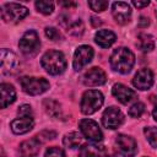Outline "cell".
I'll list each match as a JSON object with an SVG mask.
<instances>
[{
	"instance_id": "1",
	"label": "cell",
	"mask_w": 157,
	"mask_h": 157,
	"mask_svg": "<svg viewBox=\"0 0 157 157\" xmlns=\"http://www.w3.org/2000/svg\"><path fill=\"white\" fill-rule=\"evenodd\" d=\"M135 64L134 53L124 47L115 49L110 55V66L114 71L120 74H129Z\"/></svg>"
},
{
	"instance_id": "2",
	"label": "cell",
	"mask_w": 157,
	"mask_h": 157,
	"mask_svg": "<svg viewBox=\"0 0 157 157\" xmlns=\"http://www.w3.org/2000/svg\"><path fill=\"white\" fill-rule=\"evenodd\" d=\"M43 69L50 75H59L66 69V59L64 54L59 50H49L47 52L40 60Z\"/></svg>"
},
{
	"instance_id": "3",
	"label": "cell",
	"mask_w": 157,
	"mask_h": 157,
	"mask_svg": "<svg viewBox=\"0 0 157 157\" xmlns=\"http://www.w3.org/2000/svg\"><path fill=\"white\" fill-rule=\"evenodd\" d=\"M103 102H104V97L102 92L97 90H88L82 94L81 103H80L81 112L86 115L93 114L102 107Z\"/></svg>"
},
{
	"instance_id": "4",
	"label": "cell",
	"mask_w": 157,
	"mask_h": 157,
	"mask_svg": "<svg viewBox=\"0 0 157 157\" xmlns=\"http://www.w3.org/2000/svg\"><path fill=\"white\" fill-rule=\"evenodd\" d=\"M18 48L23 55H26L28 58L34 56L40 48V40H39L37 32L33 29L27 31L21 37V39L18 42Z\"/></svg>"
},
{
	"instance_id": "5",
	"label": "cell",
	"mask_w": 157,
	"mask_h": 157,
	"mask_svg": "<svg viewBox=\"0 0 157 157\" xmlns=\"http://www.w3.org/2000/svg\"><path fill=\"white\" fill-rule=\"evenodd\" d=\"M20 85L22 90L29 96L42 94L49 88V82L43 77H29L23 76L20 78Z\"/></svg>"
},
{
	"instance_id": "6",
	"label": "cell",
	"mask_w": 157,
	"mask_h": 157,
	"mask_svg": "<svg viewBox=\"0 0 157 157\" xmlns=\"http://www.w3.org/2000/svg\"><path fill=\"white\" fill-rule=\"evenodd\" d=\"M28 13L27 7L16 2H7L1 7V17L7 23H17Z\"/></svg>"
},
{
	"instance_id": "7",
	"label": "cell",
	"mask_w": 157,
	"mask_h": 157,
	"mask_svg": "<svg viewBox=\"0 0 157 157\" xmlns=\"http://www.w3.org/2000/svg\"><path fill=\"white\" fill-rule=\"evenodd\" d=\"M0 61H1V72L4 75H12L18 70L20 60L17 55L9 49L0 50Z\"/></svg>"
},
{
	"instance_id": "8",
	"label": "cell",
	"mask_w": 157,
	"mask_h": 157,
	"mask_svg": "<svg viewBox=\"0 0 157 157\" xmlns=\"http://www.w3.org/2000/svg\"><path fill=\"white\" fill-rule=\"evenodd\" d=\"M80 130L82 135L91 142H99L103 139V134L98 124L92 119H82L80 121Z\"/></svg>"
},
{
	"instance_id": "9",
	"label": "cell",
	"mask_w": 157,
	"mask_h": 157,
	"mask_svg": "<svg viewBox=\"0 0 157 157\" xmlns=\"http://www.w3.org/2000/svg\"><path fill=\"white\" fill-rule=\"evenodd\" d=\"M124 121V115L117 107H108L102 115V124L107 129H117L119 128Z\"/></svg>"
},
{
	"instance_id": "10",
	"label": "cell",
	"mask_w": 157,
	"mask_h": 157,
	"mask_svg": "<svg viewBox=\"0 0 157 157\" xmlns=\"http://www.w3.org/2000/svg\"><path fill=\"white\" fill-rule=\"evenodd\" d=\"M93 58V49L90 45H80L76 48L72 60V66L76 71L83 69Z\"/></svg>"
},
{
	"instance_id": "11",
	"label": "cell",
	"mask_w": 157,
	"mask_h": 157,
	"mask_svg": "<svg viewBox=\"0 0 157 157\" xmlns=\"http://www.w3.org/2000/svg\"><path fill=\"white\" fill-rule=\"evenodd\" d=\"M115 142H117L118 150L123 157H134L136 155L137 145H136V141L131 136L120 134L117 136Z\"/></svg>"
},
{
	"instance_id": "12",
	"label": "cell",
	"mask_w": 157,
	"mask_h": 157,
	"mask_svg": "<svg viewBox=\"0 0 157 157\" xmlns=\"http://www.w3.org/2000/svg\"><path fill=\"white\" fill-rule=\"evenodd\" d=\"M112 15L114 20L119 25H125L130 21L131 17V7L128 2L124 1H115L112 5Z\"/></svg>"
},
{
	"instance_id": "13",
	"label": "cell",
	"mask_w": 157,
	"mask_h": 157,
	"mask_svg": "<svg viewBox=\"0 0 157 157\" xmlns=\"http://www.w3.org/2000/svg\"><path fill=\"white\" fill-rule=\"evenodd\" d=\"M105 72L101 67H92L82 76V82L88 87H97L105 82Z\"/></svg>"
},
{
	"instance_id": "14",
	"label": "cell",
	"mask_w": 157,
	"mask_h": 157,
	"mask_svg": "<svg viewBox=\"0 0 157 157\" xmlns=\"http://www.w3.org/2000/svg\"><path fill=\"white\" fill-rule=\"evenodd\" d=\"M132 85L139 90H148L153 85V74L150 69H141L132 78Z\"/></svg>"
},
{
	"instance_id": "15",
	"label": "cell",
	"mask_w": 157,
	"mask_h": 157,
	"mask_svg": "<svg viewBox=\"0 0 157 157\" xmlns=\"http://www.w3.org/2000/svg\"><path fill=\"white\" fill-rule=\"evenodd\" d=\"M112 93L123 104H128L129 102H131L132 99L136 98L135 91H132L131 88L126 87L123 83H115L113 86V88H112Z\"/></svg>"
},
{
	"instance_id": "16",
	"label": "cell",
	"mask_w": 157,
	"mask_h": 157,
	"mask_svg": "<svg viewBox=\"0 0 157 157\" xmlns=\"http://www.w3.org/2000/svg\"><path fill=\"white\" fill-rule=\"evenodd\" d=\"M40 150V142L37 139L23 141L18 147L20 157H37Z\"/></svg>"
},
{
	"instance_id": "17",
	"label": "cell",
	"mask_w": 157,
	"mask_h": 157,
	"mask_svg": "<svg viewBox=\"0 0 157 157\" xmlns=\"http://www.w3.org/2000/svg\"><path fill=\"white\" fill-rule=\"evenodd\" d=\"M33 126H34L33 118H17L11 121V130L17 135L28 132L29 130L33 129Z\"/></svg>"
},
{
	"instance_id": "18",
	"label": "cell",
	"mask_w": 157,
	"mask_h": 157,
	"mask_svg": "<svg viewBox=\"0 0 157 157\" xmlns=\"http://www.w3.org/2000/svg\"><path fill=\"white\" fill-rule=\"evenodd\" d=\"M117 39V36L114 32L109 31V29H101L96 33L94 36V42L102 47V48H108L110 47Z\"/></svg>"
},
{
	"instance_id": "19",
	"label": "cell",
	"mask_w": 157,
	"mask_h": 157,
	"mask_svg": "<svg viewBox=\"0 0 157 157\" xmlns=\"http://www.w3.org/2000/svg\"><path fill=\"white\" fill-rule=\"evenodd\" d=\"M1 92V108H6L16 99V91L12 85L10 83H1L0 85Z\"/></svg>"
},
{
	"instance_id": "20",
	"label": "cell",
	"mask_w": 157,
	"mask_h": 157,
	"mask_svg": "<svg viewBox=\"0 0 157 157\" xmlns=\"http://www.w3.org/2000/svg\"><path fill=\"white\" fill-rule=\"evenodd\" d=\"M78 157H104V147L94 142L83 145L80 148Z\"/></svg>"
},
{
	"instance_id": "21",
	"label": "cell",
	"mask_w": 157,
	"mask_h": 157,
	"mask_svg": "<svg viewBox=\"0 0 157 157\" xmlns=\"http://www.w3.org/2000/svg\"><path fill=\"white\" fill-rule=\"evenodd\" d=\"M136 45L139 47L140 50H142V52H145V53H148V52H151V50L155 48V40H153V38H152L151 34L140 33V34L137 36Z\"/></svg>"
},
{
	"instance_id": "22",
	"label": "cell",
	"mask_w": 157,
	"mask_h": 157,
	"mask_svg": "<svg viewBox=\"0 0 157 157\" xmlns=\"http://www.w3.org/2000/svg\"><path fill=\"white\" fill-rule=\"evenodd\" d=\"M82 142V136L78 132H69L64 136L63 144L64 146H66L67 148H76L81 145Z\"/></svg>"
},
{
	"instance_id": "23",
	"label": "cell",
	"mask_w": 157,
	"mask_h": 157,
	"mask_svg": "<svg viewBox=\"0 0 157 157\" xmlns=\"http://www.w3.org/2000/svg\"><path fill=\"white\" fill-rule=\"evenodd\" d=\"M44 108H45V112L49 115H52L53 118H59L61 115L60 104L53 99H45L44 101Z\"/></svg>"
},
{
	"instance_id": "24",
	"label": "cell",
	"mask_w": 157,
	"mask_h": 157,
	"mask_svg": "<svg viewBox=\"0 0 157 157\" xmlns=\"http://www.w3.org/2000/svg\"><path fill=\"white\" fill-rule=\"evenodd\" d=\"M36 9L43 15H49L54 10V2L53 1H45V0L36 1Z\"/></svg>"
},
{
	"instance_id": "25",
	"label": "cell",
	"mask_w": 157,
	"mask_h": 157,
	"mask_svg": "<svg viewBox=\"0 0 157 157\" xmlns=\"http://www.w3.org/2000/svg\"><path fill=\"white\" fill-rule=\"evenodd\" d=\"M144 132H145V136H146L148 144L152 147L157 148V128H155V126H146L144 129Z\"/></svg>"
},
{
	"instance_id": "26",
	"label": "cell",
	"mask_w": 157,
	"mask_h": 157,
	"mask_svg": "<svg viewBox=\"0 0 157 157\" xmlns=\"http://www.w3.org/2000/svg\"><path fill=\"white\" fill-rule=\"evenodd\" d=\"M145 112V104L141 103V102H136L134 103L130 109H129V115L131 118H140Z\"/></svg>"
},
{
	"instance_id": "27",
	"label": "cell",
	"mask_w": 157,
	"mask_h": 157,
	"mask_svg": "<svg viewBox=\"0 0 157 157\" xmlns=\"http://www.w3.org/2000/svg\"><path fill=\"white\" fill-rule=\"evenodd\" d=\"M67 32L72 36H81L83 32V23L81 20H76L75 22L70 23V26L67 27Z\"/></svg>"
},
{
	"instance_id": "28",
	"label": "cell",
	"mask_w": 157,
	"mask_h": 157,
	"mask_svg": "<svg viewBox=\"0 0 157 157\" xmlns=\"http://www.w3.org/2000/svg\"><path fill=\"white\" fill-rule=\"evenodd\" d=\"M108 5H109V2L105 1V0H92V1H88V6L96 12L104 11L108 7Z\"/></svg>"
},
{
	"instance_id": "29",
	"label": "cell",
	"mask_w": 157,
	"mask_h": 157,
	"mask_svg": "<svg viewBox=\"0 0 157 157\" xmlns=\"http://www.w3.org/2000/svg\"><path fill=\"white\" fill-rule=\"evenodd\" d=\"M54 137H56V132H55V131H52V130L40 131V132L36 136V139H37L40 144H43V142H45V141H49V140H53Z\"/></svg>"
},
{
	"instance_id": "30",
	"label": "cell",
	"mask_w": 157,
	"mask_h": 157,
	"mask_svg": "<svg viewBox=\"0 0 157 157\" xmlns=\"http://www.w3.org/2000/svg\"><path fill=\"white\" fill-rule=\"evenodd\" d=\"M44 33L53 42H56V40H60L61 39V34H60V32L55 27H47L44 29Z\"/></svg>"
},
{
	"instance_id": "31",
	"label": "cell",
	"mask_w": 157,
	"mask_h": 157,
	"mask_svg": "<svg viewBox=\"0 0 157 157\" xmlns=\"http://www.w3.org/2000/svg\"><path fill=\"white\" fill-rule=\"evenodd\" d=\"M44 157H66V155H65V152L61 148L54 146V147H49L45 151Z\"/></svg>"
},
{
	"instance_id": "32",
	"label": "cell",
	"mask_w": 157,
	"mask_h": 157,
	"mask_svg": "<svg viewBox=\"0 0 157 157\" xmlns=\"http://www.w3.org/2000/svg\"><path fill=\"white\" fill-rule=\"evenodd\" d=\"M17 113H18V115H20L21 118H33L32 108H31V105H28V104H22L21 107H18Z\"/></svg>"
},
{
	"instance_id": "33",
	"label": "cell",
	"mask_w": 157,
	"mask_h": 157,
	"mask_svg": "<svg viewBox=\"0 0 157 157\" xmlns=\"http://www.w3.org/2000/svg\"><path fill=\"white\" fill-rule=\"evenodd\" d=\"M150 25V21H148V18L147 17H144V16H141L140 17V20H139V27H141V28H145V27H147Z\"/></svg>"
},
{
	"instance_id": "34",
	"label": "cell",
	"mask_w": 157,
	"mask_h": 157,
	"mask_svg": "<svg viewBox=\"0 0 157 157\" xmlns=\"http://www.w3.org/2000/svg\"><path fill=\"white\" fill-rule=\"evenodd\" d=\"M148 4H150V1H148V0H145V1H135V0H134V1H132V5H134V6H136V7H140V9H141V7L147 6Z\"/></svg>"
},
{
	"instance_id": "35",
	"label": "cell",
	"mask_w": 157,
	"mask_h": 157,
	"mask_svg": "<svg viewBox=\"0 0 157 157\" xmlns=\"http://www.w3.org/2000/svg\"><path fill=\"white\" fill-rule=\"evenodd\" d=\"M91 22H92L93 27H98V26H101V25H102V21H101V18H98V17H94V16H92V17H91Z\"/></svg>"
},
{
	"instance_id": "36",
	"label": "cell",
	"mask_w": 157,
	"mask_h": 157,
	"mask_svg": "<svg viewBox=\"0 0 157 157\" xmlns=\"http://www.w3.org/2000/svg\"><path fill=\"white\" fill-rule=\"evenodd\" d=\"M60 4H61L63 6H65V7H70V6H75V5H76L75 2H70V1H69V2H64V1H61Z\"/></svg>"
},
{
	"instance_id": "37",
	"label": "cell",
	"mask_w": 157,
	"mask_h": 157,
	"mask_svg": "<svg viewBox=\"0 0 157 157\" xmlns=\"http://www.w3.org/2000/svg\"><path fill=\"white\" fill-rule=\"evenodd\" d=\"M152 115H153V119L157 121V107L153 109V112H152Z\"/></svg>"
},
{
	"instance_id": "38",
	"label": "cell",
	"mask_w": 157,
	"mask_h": 157,
	"mask_svg": "<svg viewBox=\"0 0 157 157\" xmlns=\"http://www.w3.org/2000/svg\"><path fill=\"white\" fill-rule=\"evenodd\" d=\"M105 157H115V156H105Z\"/></svg>"
},
{
	"instance_id": "39",
	"label": "cell",
	"mask_w": 157,
	"mask_h": 157,
	"mask_svg": "<svg viewBox=\"0 0 157 157\" xmlns=\"http://www.w3.org/2000/svg\"><path fill=\"white\" fill-rule=\"evenodd\" d=\"M156 17H157V11H156Z\"/></svg>"
}]
</instances>
